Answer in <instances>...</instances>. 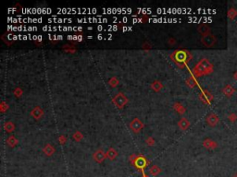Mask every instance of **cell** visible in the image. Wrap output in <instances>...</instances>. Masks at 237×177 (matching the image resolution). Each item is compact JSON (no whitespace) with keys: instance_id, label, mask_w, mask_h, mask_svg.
I'll use <instances>...</instances> for the list:
<instances>
[{"instance_id":"6da1fadb","label":"cell","mask_w":237,"mask_h":177,"mask_svg":"<svg viewBox=\"0 0 237 177\" xmlns=\"http://www.w3.org/2000/svg\"><path fill=\"white\" fill-rule=\"evenodd\" d=\"M213 70V66L208 61V59H202L195 68V73L197 76H202L204 74H209Z\"/></svg>"},{"instance_id":"7a4b0ae2","label":"cell","mask_w":237,"mask_h":177,"mask_svg":"<svg viewBox=\"0 0 237 177\" xmlns=\"http://www.w3.org/2000/svg\"><path fill=\"white\" fill-rule=\"evenodd\" d=\"M202 42H203V44L205 46H207V47H211L213 46L215 44H216V38L214 35H212V34H208V35H205V36H203L202 38Z\"/></svg>"},{"instance_id":"3957f363","label":"cell","mask_w":237,"mask_h":177,"mask_svg":"<svg viewBox=\"0 0 237 177\" xmlns=\"http://www.w3.org/2000/svg\"><path fill=\"white\" fill-rule=\"evenodd\" d=\"M79 23H86V22H97V23H105L108 22V19L105 18H89V19H77Z\"/></svg>"},{"instance_id":"277c9868","label":"cell","mask_w":237,"mask_h":177,"mask_svg":"<svg viewBox=\"0 0 237 177\" xmlns=\"http://www.w3.org/2000/svg\"><path fill=\"white\" fill-rule=\"evenodd\" d=\"M7 29H9V30H19V31H26V30H28V31H33V30H37L38 29L36 28V27H25V26H11V25H9L7 26Z\"/></svg>"},{"instance_id":"5b68a950","label":"cell","mask_w":237,"mask_h":177,"mask_svg":"<svg viewBox=\"0 0 237 177\" xmlns=\"http://www.w3.org/2000/svg\"><path fill=\"white\" fill-rule=\"evenodd\" d=\"M207 122L210 127H215V125L220 122V119L217 115H215V113H211V115H209L208 116Z\"/></svg>"},{"instance_id":"8992f818","label":"cell","mask_w":237,"mask_h":177,"mask_svg":"<svg viewBox=\"0 0 237 177\" xmlns=\"http://www.w3.org/2000/svg\"><path fill=\"white\" fill-rule=\"evenodd\" d=\"M222 92L225 96H227V97H231L232 95H234V93L235 92V89L232 87V85L230 84H228L226 85L225 87L223 88L222 89Z\"/></svg>"},{"instance_id":"52a82bcc","label":"cell","mask_w":237,"mask_h":177,"mask_svg":"<svg viewBox=\"0 0 237 177\" xmlns=\"http://www.w3.org/2000/svg\"><path fill=\"white\" fill-rule=\"evenodd\" d=\"M48 21L50 23H52V22H55V23H63V22H72V19H57L56 17L53 18V19H48Z\"/></svg>"},{"instance_id":"ba28073f","label":"cell","mask_w":237,"mask_h":177,"mask_svg":"<svg viewBox=\"0 0 237 177\" xmlns=\"http://www.w3.org/2000/svg\"><path fill=\"white\" fill-rule=\"evenodd\" d=\"M149 21L151 22H174V21H178V19H149Z\"/></svg>"},{"instance_id":"9c48e42d","label":"cell","mask_w":237,"mask_h":177,"mask_svg":"<svg viewBox=\"0 0 237 177\" xmlns=\"http://www.w3.org/2000/svg\"><path fill=\"white\" fill-rule=\"evenodd\" d=\"M204 146L206 147L207 148L214 149V148H217V143L215 142V141L211 140V139H206L205 140V142H204Z\"/></svg>"},{"instance_id":"30bf717a","label":"cell","mask_w":237,"mask_h":177,"mask_svg":"<svg viewBox=\"0 0 237 177\" xmlns=\"http://www.w3.org/2000/svg\"><path fill=\"white\" fill-rule=\"evenodd\" d=\"M198 30H199L200 33H202V34L204 35V36H205V35L210 34V33H209V28L208 27V25H206V24L200 25L199 28H198Z\"/></svg>"},{"instance_id":"8fae6325","label":"cell","mask_w":237,"mask_h":177,"mask_svg":"<svg viewBox=\"0 0 237 177\" xmlns=\"http://www.w3.org/2000/svg\"><path fill=\"white\" fill-rule=\"evenodd\" d=\"M227 15H228V18L232 21V19H235V17L237 16V10L235 9H234V7H232V9H229Z\"/></svg>"},{"instance_id":"7c38bea8","label":"cell","mask_w":237,"mask_h":177,"mask_svg":"<svg viewBox=\"0 0 237 177\" xmlns=\"http://www.w3.org/2000/svg\"><path fill=\"white\" fill-rule=\"evenodd\" d=\"M228 118H229V120L232 122V123H234V122H235L237 120V115H235V113H231V115L228 116Z\"/></svg>"},{"instance_id":"4fadbf2b","label":"cell","mask_w":237,"mask_h":177,"mask_svg":"<svg viewBox=\"0 0 237 177\" xmlns=\"http://www.w3.org/2000/svg\"><path fill=\"white\" fill-rule=\"evenodd\" d=\"M138 11H139V12H141V13H144V14H145V13L151 14L152 13V11H151V9H138Z\"/></svg>"},{"instance_id":"5bb4252c","label":"cell","mask_w":237,"mask_h":177,"mask_svg":"<svg viewBox=\"0 0 237 177\" xmlns=\"http://www.w3.org/2000/svg\"><path fill=\"white\" fill-rule=\"evenodd\" d=\"M145 164V163L144 162V160H138V162H137L138 167H143Z\"/></svg>"},{"instance_id":"9a60e30c","label":"cell","mask_w":237,"mask_h":177,"mask_svg":"<svg viewBox=\"0 0 237 177\" xmlns=\"http://www.w3.org/2000/svg\"><path fill=\"white\" fill-rule=\"evenodd\" d=\"M126 30H132V27H124L123 31H126Z\"/></svg>"},{"instance_id":"2e32d148","label":"cell","mask_w":237,"mask_h":177,"mask_svg":"<svg viewBox=\"0 0 237 177\" xmlns=\"http://www.w3.org/2000/svg\"><path fill=\"white\" fill-rule=\"evenodd\" d=\"M141 19H133V22L136 23V22H141Z\"/></svg>"},{"instance_id":"e0dca14e","label":"cell","mask_w":237,"mask_h":177,"mask_svg":"<svg viewBox=\"0 0 237 177\" xmlns=\"http://www.w3.org/2000/svg\"><path fill=\"white\" fill-rule=\"evenodd\" d=\"M97 30H104V28H103V26H101V25H99V26H97Z\"/></svg>"},{"instance_id":"ac0fdd59","label":"cell","mask_w":237,"mask_h":177,"mask_svg":"<svg viewBox=\"0 0 237 177\" xmlns=\"http://www.w3.org/2000/svg\"><path fill=\"white\" fill-rule=\"evenodd\" d=\"M234 80H237V71L234 74Z\"/></svg>"},{"instance_id":"d6986e66","label":"cell","mask_w":237,"mask_h":177,"mask_svg":"<svg viewBox=\"0 0 237 177\" xmlns=\"http://www.w3.org/2000/svg\"><path fill=\"white\" fill-rule=\"evenodd\" d=\"M122 21H123L124 22H127L128 21V19L127 18H123V19H122Z\"/></svg>"},{"instance_id":"ffe728a7","label":"cell","mask_w":237,"mask_h":177,"mask_svg":"<svg viewBox=\"0 0 237 177\" xmlns=\"http://www.w3.org/2000/svg\"><path fill=\"white\" fill-rule=\"evenodd\" d=\"M97 38H98V39H102V38H103V36H102V35L100 34V35H98Z\"/></svg>"},{"instance_id":"44dd1931","label":"cell","mask_w":237,"mask_h":177,"mask_svg":"<svg viewBox=\"0 0 237 177\" xmlns=\"http://www.w3.org/2000/svg\"><path fill=\"white\" fill-rule=\"evenodd\" d=\"M232 177H237V172H236V174H234V175H232Z\"/></svg>"}]
</instances>
